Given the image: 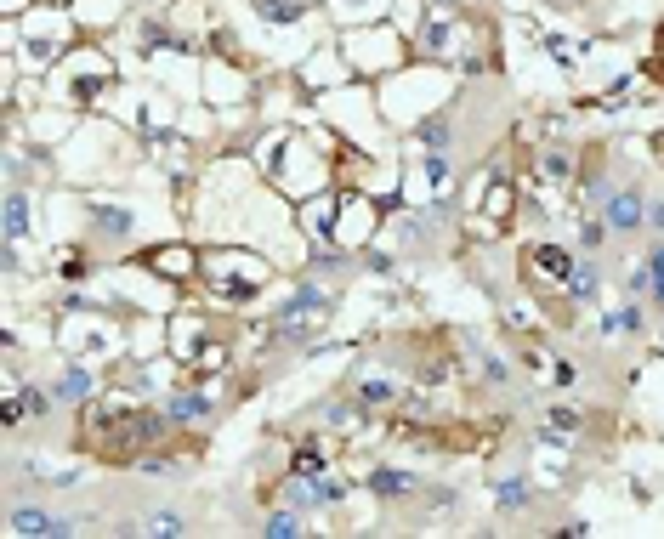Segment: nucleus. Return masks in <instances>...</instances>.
<instances>
[{
  "mask_svg": "<svg viewBox=\"0 0 664 539\" xmlns=\"http://www.w3.org/2000/svg\"><path fill=\"white\" fill-rule=\"evenodd\" d=\"M579 261L562 250V244H534V250H523V279L528 290H568V279H574Z\"/></svg>",
  "mask_w": 664,
  "mask_h": 539,
  "instance_id": "nucleus-1",
  "label": "nucleus"
},
{
  "mask_svg": "<svg viewBox=\"0 0 664 539\" xmlns=\"http://www.w3.org/2000/svg\"><path fill=\"white\" fill-rule=\"evenodd\" d=\"M602 222L613 227V233H642L647 227V193L636 188V182H630V188H613L608 193V205H602Z\"/></svg>",
  "mask_w": 664,
  "mask_h": 539,
  "instance_id": "nucleus-2",
  "label": "nucleus"
},
{
  "mask_svg": "<svg viewBox=\"0 0 664 539\" xmlns=\"http://www.w3.org/2000/svg\"><path fill=\"white\" fill-rule=\"evenodd\" d=\"M284 471H296V477H324V471H330V443H324V437H301L296 449H290V466Z\"/></svg>",
  "mask_w": 664,
  "mask_h": 539,
  "instance_id": "nucleus-3",
  "label": "nucleus"
},
{
  "mask_svg": "<svg viewBox=\"0 0 664 539\" xmlns=\"http://www.w3.org/2000/svg\"><path fill=\"white\" fill-rule=\"evenodd\" d=\"M29 239V188H6V244H18Z\"/></svg>",
  "mask_w": 664,
  "mask_h": 539,
  "instance_id": "nucleus-4",
  "label": "nucleus"
},
{
  "mask_svg": "<svg viewBox=\"0 0 664 539\" xmlns=\"http://www.w3.org/2000/svg\"><path fill=\"white\" fill-rule=\"evenodd\" d=\"M256 18H262V23H279V29H290V23L307 18V6H301V0H256Z\"/></svg>",
  "mask_w": 664,
  "mask_h": 539,
  "instance_id": "nucleus-5",
  "label": "nucleus"
},
{
  "mask_svg": "<svg viewBox=\"0 0 664 539\" xmlns=\"http://www.w3.org/2000/svg\"><path fill=\"white\" fill-rule=\"evenodd\" d=\"M148 261H154L159 273H176V279H193V273H199V256H193V250H154Z\"/></svg>",
  "mask_w": 664,
  "mask_h": 539,
  "instance_id": "nucleus-6",
  "label": "nucleus"
},
{
  "mask_svg": "<svg viewBox=\"0 0 664 539\" xmlns=\"http://www.w3.org/2000/svg\"><path fill=\"white\" fill-rule=\"evenodd\" d=\"M642 273H647V296H653V307L664 313V244H653L642 256Z\"/></svg>",
  "mask_w": 664,
  "mask_h": 539,
  "instance_id": "nucleus-7",
  "label": "nucleus"
},
{
  "mask_svg": "<svg viewBox=\"0 0 664 539\" xmlns=\"http://www.w3.org/2000/svg\"><path fill=\"white\" fill-rule=\"evenodd\" d=\"M596 290H602V267H596V261L574 267V279H568V296H574V301H591Z\"/></svg>",
  "mask_w": 664,
  "mask_h": 539,
  "instance_id": "nucleus-8",
  "label": "nucleus"
},
{
  "mask_svg": "<svg viewBox=\"0 0 664 539\" xmlns=\"http://www.w3.org/2000/svg\"><path fill=\"white\" fill-rule=\"evenodd\" d=\"M494 500H500V511H523V505L534 500V488H528L523 477H511V483H494Z\"/></svg>",
  "mask_w": 664,
  "mask_h": 539,
  "instance_id": "nucleus-9",
  "label": "nucleus"
},
{
  "mask_svg": "<svg viewBox=\"0 0 664 539\" xmlns=\"http://www.w3.org/2000/svg\"><path fill=\"white\" fill-rule=\"evenodd\" d=\"M131 528H137V534H182V528H188V517H176V511H159V517H137Z\"/></svg>",
  "mask_w": 664,
  "mask_h": 539,
  "instance_id": "nucleus-10",
  "label": "nucleus"
},
{
  "mask_svg": "<svg viewBox=\"0 0 664 539\" xmlns=\"http://www.w3.org/2000/svg\"><path fill=\"white\" fill-rule=\"evenodd\" d=\"M608 233H613V227L602 222V216H591V222H579V244H585V256H596V250L608 244Z\"/></svg>",
  "mask_w": 664,
  "mask_h": 539,
  "instance_id": "nucleus-11",
  "label": "nucleus"
},
{
  "mask_svg": "<svg viewBox=\"0 0 664 539\" xmlns=\"http://www.w3.org/2000/svg\"><path fill=\"white\" fill-rule=\"evenodd\" d=\"M91 386H97V375H80V364H69V375H63V398H91Z\"/></svg>",
  "mask_w": 664,
  "mask_h": 539,
  "instance_id": "nucleus-12",
  "label": "nucleus"
},
{
  "mask_svg": "<svg viewBox=\"0 0 664 539\" xmlns=\"http://www.w3.org/2000/svg\"><path fill=\"white\" fill-rule=\"evenodd\" d=\"M335 6H341V12H358V18H364V12L375 6V0H335Z\"/></svg>",
  "mask_w": 664,
  "mask_h": 539,
  "instance_id": "nucleus-13",
  "label": "nucleus"
},
{
  "mask_svg": "<svg viewBox=\"0 0 664 539\" xmlns=\"http://www.w3.org/2000/svg\"><path fill=\"white\" fill-rule=\"evenodd\" d=\"M647 222H653V227H659V233H664V199H659V205H653V210H647Z\"/></svg>",
  "mask_w": 664,
  "mask_h": 539,
  "instance_id": "nucleus-14",
  "label": "nucleus"
},
{
  "mask_svg": "<svg viewBox=\"0 0 664 539\" xmlns=\"http://www.w3.org/2000/svg\"><path fill=\"white\" fill-rule=\"evenodd\" d=\"M653 154H659V159H664V137H653Z\"/></svg>",
  "mask_w": 664,
  "mask_h": 539,
  "instance_id": "nucleus-15",
  "label": "nucleus"
}]
</instances>
